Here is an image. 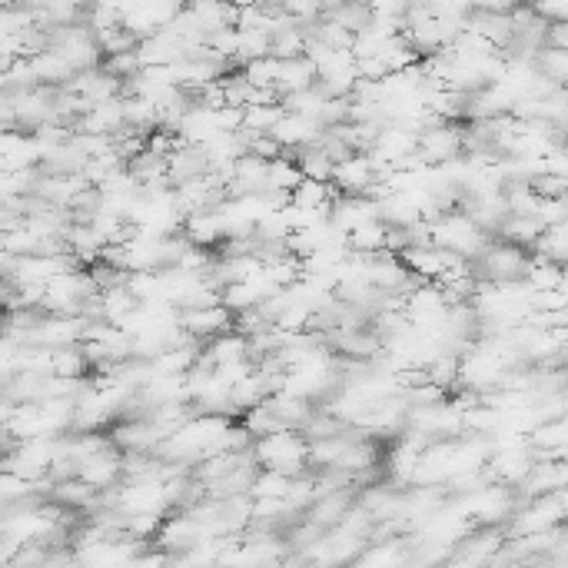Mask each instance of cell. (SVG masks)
Wrapping results in <instances>:
<instances>
[{
  "label": "cell",
  "mask_w": 568,
  "mask_h": 568,
  "mask_svg": "<svg viewBox=\"0 0 568 568\" xmlns=\"http://www.w3.org/2000/svg\"><path fill=\"white\" fill-rule=\"evenodd\" d=\"M246 80H250L253 87H276L280 90V70H283V60L280 57H256L250 60V64H243L240 67Z\"/></svg>",
  "instance_id": "ffe728a7"
},
{
  "label": "cell",
  "mask_w": 568,
  "mask_h": 568,
  "mask_svg": "<svg viewBox=\"0 0 568 568\" xmlns=\"http://www.w3.org/2000/svg\"><path fill=\"white\" fill-rule=\"evenodd\" d=\"M319 84V70L313 64V57L303 54V57H289L283 60V70H280V94H296V90H309Z\"/></svg>",
  "instance_id": "4fadbf2b"
},
{
  "label": "cell",
  "mask_w": 568,
  "mask_h": 568,
  "mask_svg": "<svg viewBox=\"0 0 568 568\" xmlns=\"http://www.w3.org/2000/svg\"><path fill=\"white\" fill-rule=\"evenodd\" d=\"M429 240L442 246V250H452L466 256V260H475V256L492 243V233L466 210H449L442 213L439 220L429 223Z\"/></svg>",
  "instance_id": "6da1fadb"
},
{
  "label": "cell",
  "mask_w": 568,
  "mask_h": 568,
  "mask_svg": "<svg viewBox=\"0 0 568 568\" xmlns=\"http://www.w3.org/2000/svg\"><path fill=\"white\" fill-rule=\"evenodd\" d=\"M260 469H273L283 475H299L309 466V439L303 429H276L270 436H260L253 442Z\"/></svg>",
  "instance_id": "7a4b0ae2"
},
{
  "label": "cell",
  "mask_w": 568,
  "mask_h": 568,
  "mask_svg": "<svg viewBox=\"0 0 568 568\" xmlns=\"http://www.w3.org/2000/svg\"><path fill=\"white\" fill-rule=\"evenodd\" d=\"M323 123L319 120H313V117H303V113H293V110H286L283 117H280V123H276V127L270 130L273 137H276V143H280V147L286 150V153H296L299 150H306V147H316L319 143V137H323Z\"/></svg>",
  "instance_id": "52a82bcc"
},
{
  "label": "cell",
  "mask_w": 568,
  "mask_h": 568,
  "mask_svg": "<svg viewBox=\"0 0 568 568\" xmlns=\"http://www.w3.org/2000/svg\"><path fill=\"white\" fill-rule=\"evenodd\" d=\"M183 233L190 236V243L196 246H210L216 250L223 240H226V220H223V210L213 206V210H200V213H190L187 223H183Z\"/></svg>",
  "instance_id": "8fae6325"
},
{
  "label": "cell",
  "mask_w": 568,
  "mask_h": 568,
  "mask_svg": "<svg viewBox=\"0 0 568 568\" xmlns=\"http://www.w3.org/2000/svg\"><path fill=\"white\" fill-rule=\"evenodd\" d=\"M44 153L30 130H4V143H0V163L4 170H34L40 167Z\"/></svg>",
  "instance_id": "9c48e42d"
},
{
  "label": "cell",
  "mask_w": 568,
  "mask_h": 568,
  "mask_svg": "<svg viewBox=\"0 0 568 568\" xmlns=\"http://www.w3.org/2000/svg\"><path fill=\"white\" fill-rule=\"evenodd\" d=\"M336 193H379V170L373 153H349L333 170Z\"/></svg>",
  "instance_id": "5b68a950"
},
{
  "label": "cell",
  "mask_w": 568,
  "mask_h": 568,
  "mask_svg": "<svg viewBox=\"0 0 568 568\" xmlns=\"http://www.w3.org/2000/svg\"><path fill=\"white\" fill-rule=\"evenodd\" d=\"M529 263H532V250H529V246L502 240V236H499V240H492L472 260L475 276H479L482 283H515V280H525V273H529Z\"/></svg>",
  "instance_id": "3957f363"
},
{
  "label": "cell",
  "mask_w": 568,
  "mask_h": 568,
  "mask_svg": "<svg viewBox=\"0 0 568 568\" xmlns=\"http://www.w3.org/2000/svg\"><path fill=\"white\" fill-rule=\"evenodd\" d=\"M280 7L299 27H313L326 17V0H280Z\"/></svg>",
  "instance_id": "44dd1931"
},
{
  "label": "cell",
  "mask_w": 568,
  "mask_h": 568,
  "mask_svg": "<svg viewBox=\"0 0 568 568\" xmlns=\"http://www.w3.org/2000/svg\"><path fill=\"white\" fill-rule=\"evenodd\" d=\"M333 200H336V187L326 180L303 177L299 187L293 190V206H303V210H333Z\"/></svg>",
  "instance_id": "5bb4252c"
},
{
  "label": "cell",
  "mask_w": 568,
  "mask_h": 568,
  "mask_svg": "<svg viewBox=\"0 0 568 568\" xmlns=\"http://www.w3.org/2000/svg\"><path fill=\"white\" fill-rule=\"evenodd\" d=\"M549 44L565 47V50H568V24H552V30H549Z\"/></svg>",
  "instance_id": "cb8c5ba5"
},
{
  "label": "cell",
  "mask_w": 568,
  "mask_h": 568,
  "mask_svg": "<svg viewBox=\"0 0 568 568\" xmlns=\"http://www.w3.org/2000/svg\"><path fill=\"white\" fill-rule=\"evenodd\" d=\"M535 67H539L549 80H555L559 87H568V50L565 47L545 44L539 50V57H535Z\"/></svg>",
  "instance_id": "d6986e66"
},
{
  "label": "cell",
  "mask_w": 568,
  "mask_h": 568,
  "mask_svg": "<svg viewBox=\"0 0 568 568\" xmlns=\"http://www.w3.org/2000/svg\"><path fill=\"white\" fill-rule=\"evenodd\" d=\"M180 326L187 336L200 339V343H210L213 336L226 333V329H236V313L226 303L180 309Z\"/></svg>",
  "instance_id": "8992f818"
},
{
  "label": "cell",
  "mask_w": 568,
  "mask_h": 568,
  "mask_svg": "<svg viewBox=\"0 0 568 568\" xmlns=\"http://www.w3.org/2000/svg\"><path fill=\"white\" fill-rule=\"evenodd\" d=\"M489 469L495 475V482L505 485H522L535 469V452L525 446H495Z\"/></svg>",
  "instance_id": "ba28073f"
},
{
  "label": "cell",
  "mask_w": 568,
  "mask_h": 568,
  "mask_svg": "<svg viewBox=\"0 0 568 568\" xmlns=\"http://www.w3.org/2000/svg\"><path fill=\"white\" fill-rule=\"evenodd\" d=\"M349 250L363 253V256H373V253L389 250V223L369 220L363 226H356V230L349 233Z\"/></svg>",
  "instance_id": "9a60e30c"
},
{
  "label": "cell",
  "mask_w": 568,
  "mask_h": 568,
  "mask_svg": "<svg viewBox=\"0 0 568 568\" xmlns=\"http://www.w3.org/2000/svg\"><path fill=\"white\" fill-rule=\"evenodd\" d=\"M462 153H466V127H459V123L436 120L419 133V160L429 167H442Z\"/></svg>",
  "instance_id": "277c9868"
},
{
  "label": "cell",
  "mask_w": 568,
  "mask_h": 568,
  "mask_svg": "<svg viewBox=\"0 0 568 568\" xmlns=\"http://www.w3.org/2000/svg\"><path fill=\"white\" fill-rule=\"evenodd\" d=\"M303 180V170L293 153H280L276 160H270V190H283V193H293Z\"/></svg>",
  "instance_id": "ac0fdd59"
},
{
  "label": "cell",
  "mask_w": 568,
  "mask_h": 568,
  "mask_svg": "<svg viewBox=\"0 0 568 568\" xmlns=\"http://www.w3.org/2000/svg\"><path fill=\"white\" fill-rule=\"evenodd\" d=\"M266 396H270V389H266V379H263L260 369H256V373H250L246 379H240V382H236V386L230 389V399H233V412H236V416H243L246 409L260 406Z\"/></svg>",
  "instance_id": "2e32d148"
},
{
  "label": "cell",
  "mask_w": 568,
  "mask_h": 568,
  "mask_svg": "<svg viewBox=\"0 0 568 568\" xmlns=\"http://www.w3.org/2000/svg\"><path fill=\"white\" fill-rule=\"evenodd\" d=\"M213 167H210V157H206L203 147H196V143H183L170 153V183L173 187H183V183H190L196 177H206Z\"/></svg>",
  "instance_id": "30bf717a"
},
{
  "label": "cell",
  "mask_w": 568,
  "mask_h": 568,
  "mask_svg": "<svg viewBox=\"0 0 568 568\" xmlns=\"http://www.w3.org/2000/svg\"><path fill=\"white\" fill-rule=\"evenodd\" d=\"M296 163L303 170V177H313V180H326L333 183V170H336V160L329 157L323 147H306L296 153Z\"/></svg>",
  "instance_id": "e0dca14e"
},
{
  "label": "cell",
  "mask_w": 568,
  "mask_h": 568,
  "mask_svg": "<svg viewBox=\"0 0 568 568\" xmlns=\"http://www.w3.org/2000/svg\"><path fill=\"white\" fill-rule=\"evenodd\" d=\"M30 64H34V70H37L40 84H50V87H67L70 80H74V74H77V70L70 67V60L64 54H57L54 47L34 54V57H30Z\"/></svg>",
  "instance_id": "7c38bea8"
},
{
  "label": "cell",
  "mask_w": 568,
  "mask_h": 568,
  "mask_svg": "<svg viewBox=\"0 0 568 568\" xmlns=\"http://www.w3.org/2000/svg\"><path fill=\"white\" fill-rule=\"evenodd\" d=\"M529 4L549 24H568V0H529Z\"/></svg>",
  "instance_id": "7402d4cb"
},
{
  "label": "cell",
  "mask_w": 568,
  "mask_h": 568,
  "mask_svg": "<svg viewBox=\"0 0 568 568\" xmlns=\"http://www.w3.org/2000/svg\"><path fill=\"white\" fill-rule=\"evenodd\" d=\"M525 0H475V7L479 10H492V14H512V10H519Z\"/></svg>",
  "instance_id": "603a6c76"
}]
</instances>
